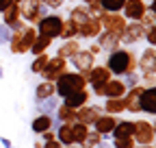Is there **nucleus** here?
I'll return each mask as SVG.
<instances>
[{"label": "nucleus", "instance_id": "393cba45", "mask_svg": "<svg viewBox=\"0 0 156 148\" xmlns=\"http://www.w3.org/2000/svg\"><path fill=\"white\" fill-rule=\"evenodd\" d=\"M113 120L111 118H98V128H100V131H108V128H113Z\"/></svg>", "mask_w": 156, "mask_h": 148}, {"label": "nucleus", "instance_id": "b1692460", "mask_svg": "<svg viewBox=\"0 0 156 148\" xmlns=\"http://www.w3.org/2000/svg\"><path fill=\"white\" fill-rule=\"evenodd\" d=\"M132 128H134V124H130V122H122L119 126H117V135H130V133H132Z\"/></svg>", "mask_w": 156, "mask_h": 148}, {"label": "nucleus", "instance_id": "7ed1b4c3", "mask_svg": "<svg viewBox=\"0 0 156 148\" xmlns=\"http://www.w3.org/2000/svg\"><path fill=\"white\" fill-rule=\"evenodd\" d=\"M63 24H65V20L61 15H44L37 22V33L48 37V39H56V37H61Z\"/></svg>", "mask_w": 156, "mask_h": 148}, {"label": "nucleus", "instance_id": "6e6552de", "mask_svg": "<svg viewBox=\"0 0 156 148\" xmlns=\"http://www.w3.org/2000/svg\"><path fill=\"white\" fill-rule=\"evenodd\" d=\"M122 11H124V17H126V20L139 22L141 17L147 13V5L143 2V0H126L124 7H122Z\"/></svg>", "mask_w": 156, "mask_h": 148}, {"label": "nucleus", "instance_id": "a878e982", "mask_svg": "<svg viewBox=\"0 0 156 148\" xmlns=\"http://www.w3.org/2000/svg\"><path fill=\"white\" fill-rule=\"evenodd\" d=\"M39 2H41L44 7H48V9H58L65 0H39Z\"/></svg>", "mask_w": 156, "mask_h": 148}, {"label": "nucleus", "instance_id": "ddd939ff", "mask_svg": "<svg viewBox=\"0 0 156 148\" xmlns=\"http://www.w3.org/2000/svg\"><path fill=\"white\" fill-rule=\"evenodd\" d=\"M95 39H98V46H100L102 50H108V52H113L115 48H119V44H122V42H119V35L106 33V31H102Z\"/></svg>", "mask_w": 156, "mask_h": 148}, {"label": "nucleus", "instance_id": "f257e3e1", "mask_svg": "<svg viewBox=\"0 0 156 148\" xmlns=\"http://www.w3.org/2000/svg\"><path fill=\"white\" fill-rule=\"evenodd\" d=\"M106 68L111 70V74H117V76H124V74H130V72H134V68H136V57H134V52H130V50H124V48H115V50L108 54Z\"/></svg>", "mask_w": 156, "mask_h": 148}, {"label": "nucleus", "instance_id": "4468645a", "mask_svg": "<svg viewBox=\"0 0 156 148\" xmlns=\"http://www.w3.org/2000/svg\"><path fill=\"white\" fill-rule=\"evenodd\" d=\"M143 111H147V113H156V85L143 89L141 94V105H139Z\"/></svg>", "mask_w": 156, "mask_h": 148}, {"label": "nucleus", "instance_id": "2f4dec72", "mask_svg": "<svg viewBox=\"0 0 156 148\" xmlns=\"http://www.w3.org/2000/svg\"><path fill=\"white\" fill-rule=\"evenodd\" d=\"M15 2H20V0H15Z\"/></svg>", "mask_w": 156, "mask_h": 148}, {"label": "nucleus", "instance_id": "c85d7f7f", "mask_svg": "<svg viewBox=\"0 0 156 148\" xmlns=\"http://www.w3.org/2000/svg\"><path fill=\"white\" fill-rule=\"evenodd\" d=\"M83 2H85V5H89V2H93V0H83Z\"/></svg>", "mask_w": 156, "mask_h": 148}, {"label": "nucleus", "instance_id": "f8f14e48", "mask_svg": "<svg viewBox=\"0 0 156 148\" xmlns=\"http://www.w3.org/2000/svg\"><path fill=\"white\" fill-rule=\"evenodd\" d=\"M139 70H141V74H156V48L150 46L141 52Z\"/></svg>", "mask_w": 156, "mask_h": 148}, {"label": "nucleus", "instance_id": "1a4fd4ad", "mask_svg": "<svg viewBox=\"0 0 156 148\" xmlns=\"http://www.w3.org/2000/svg\"><path fill=\"white\" fill-rule=\"evenodd\" d=\"M100 33H102V24H100V20L93 17V15H89L87 20L78 26V37H83V39H95Z\"/></svg>", "mask_w": 156, "mask_h": 148}, {"label": "nucleus", "instance_id": "2eb2a0df", "mask_svg": "<svg viewBox=\"0 0 156 148\" xmlns=\"http://www.w3.org/2000/svg\"><path fill=\"white\" fill-rule=\"evenodd\" d=\"M80 50V46H78V42L76 39H63V44L58 46V57H63V59H72L74 54Z\"/></svg>", "mask_w": 156, "mask_h": 148}, {"label": "nucleus", "instance_id": "a211bd4d", "mask_svg": "<svg viewBox=\"0 0 156 148\" xmlns=\"http://www.w3.org/2000/svg\"><path fill=\"white\" fill-rule=\"evenodd\" d=\"M50 42H52V39H48V37H44V35L37 33V37H35V42H33V46H30L28 52H33V54H41V52H46V50L50 48Z\"/></svg>", "mask_w": 156, "mask_h": 148}, {"label": "nucleus", "instance_id": "9b49d317", "mask_svg": "<svg viewBox=\"0 0 156 148\" xmlns=\"http://www.w3.org/2000/svg\"><path fill=\"white\" fill-rule=\"evenodd\" d=\"M143 35H145V28L141 26V22H128L122 37H119V42L122 44H136Z\"/></svg>", "mask_w": 156, "mask_h": 148}, {"label": "nucleus", "instance_id": "0eeeda50", "mask_svg": "<svg viewBox=\"0 0 156 148\" xmlns=\"http://www.w3.org/2000/svg\"><path fill=\"white\" fill-rule=\"evenodd\" d=\"M67 72V59H63V57H56L54 59H48V63H46V68H44V72H41V76H44V81H56L61 74H65Z\"/></svg>", "mask_w": 156, "mask_h": 148}, {"label": "nucleus", "instance_id": "bb28decb", "mask_svg": "<svg viewBox=\"0 0 156 148\" xmlns=\"http://www.w3.org/2000/svg\"><path fill=\"white\" fill-rule=\"evenodd\" d=\"M13 2H15V0H0V11H5V9H7V7H11Z\"/></svg>", "mask_w": 156, "mask_h": 148}, {"label": "nucleus", "instance_id": "20e7f679", "mask_svg": "<svg viewBox=\"0 0 156 148\" xmlns=\"http://www.w3.org/2000/svg\"><path fill=\"white\" fill-rule=\"evenodd\" d=\"M17 7H20V17L30 22V24H37L46 15V9L39 0H20Z\"/></svg>", "mask_w": 156, "mask_h": 148}, {"label": "nucleus", "instance_id": "f03ea898", "mask_svg": "<svg viewBox=\"0 0 156 148\" xmlns=\"http://www.w3.org/2000/svg\"><path fill=\"white\" fill-rule=\"evenodd\" d=\"M85 87H87V79H85V74H80V72H65V74H61V76L56 79V85H54L56 94L63 96V98L74 94V91L85 89Z\"/></svg>", "mask_w": 156, "mask_h": 148}, {"label": "nucleus", "instance_id": "7c9ffc66", "mask_svg": "<svg viewBox=\"0 0 156 148\" xmlns=\"http://www.w3.org/2000/svg\"><path fill=\"white\" fill-rule=\"evenodd\" d=\"M154 26H156V20H154Z\"/></svg>", "mask_w": 156, "mask_h": 148}, {"label": "nucleus", "instance_id": "5701e85b", "mask_svg": "<svg viewBox=\"0 0 156 148\" xmlns=\"http://www.w3.org/2000/svg\"><path fill=\"white\" fill-rule=\"evenodd\" d=\"M143 37H145V42H147V44H150L152 48H156V26H152V28H147Z\"/></svg>", "mask_w": 156, "mask_h": 148}, {"label": "nucleus", "instance_id": "dca6fc26", "mask_svg": "<svg viewBox=\"0 0 156 148\" xmlns=\"http://www.w3.org/2000/svg\"><path fill=\"white\" fill-rule=\"evenodd\" d=\"M35 96L37 100H46L50 96H54V83L52 81H44V83H39L37 89H35Z\"/></svg>", "mask_w": 156, "mask_h": 148}, {"label": "nucleus", "instance_id": "f3484780", "mask_svg": "<svg viewBox=\"0 0 156 148\" xmlns=\"http://www.w3.org/2000/svg\"><path fill=\"white\" fill-rule=\"evenodd\" d=\"M87 96H89V94H87L85 89L74 91V94L65 96V105H67V107H72V109H74V107H83V105L87 102Z\"/></svg>", "mask_w": 156, "mask_h": 148}, {"label": "nucleus", "instance_id": "412c9836", "mask_svg": "<svg viewBox=\"0 0 156 148\" xmlns=\"http://www.w3.org/2000/svg\"><path fill=\"white\" fill-rule=\"evenodd\" d=\"M33 128H35V131H48V128H50V118H48V116L37 118V120L33 122Z\"/></svg>", "mask_w": 156, "mask_h": 148}, {"label": "nucleus", "instance_id": "39448f33", "mask_svg": "<svg viewBox=\"0 0 156 148\" xmlns=\"http://www.w3.org/2000/svg\"><path fill=\"white\" fill-rule=\"evenodd\" d=\"M98 20H100V24H102V31L115 33V35H119V37H122V33H124V28H126V24H128V20L122 15V11H119V13L104 11Z\"/></svg>", "mask_w": 156, "mask_h": 148}, {"label": "nucleus", "instance_id": "cd10ccee", "mask_svg": "<svg viewBox=\"0 0 156 148\" xmlns=\"http://www.w3.org/2000/svg\"><path fill=\"white\" fill-rule=\"evenodd\" d=\"M147 11L156 15V0H152V2H150V7H147Z\"/></svg>", "mask_w": 156, "mask_h": 148}, {"label": "nucleus", "instance_id": "4be33fe9", "mask_svg": "<svg viewBox=\"0 0 156 148\" xmlns=\"http://www.w3.org/2000/svg\"><path fill=\"white\" fill-rule=\"evenodd\" d=\"M11 33H13V31H11L7 24H0V46H2V44H9Z\"/></svg>", "mask_w": 156, "mask_h": 148}, {"label": "nucleus", "instance_id": "423d86ee", "mask_svg": "<svg viewBox=\"0 0 156 148\" xmlns=\"http://www.w3.org/2000/svg\"><path fill=\"white\" fill-rule=\"evenodd\" d=\"M113 76L111 74V70L106 68V65H93L89 72H87V83H91V87H93V91L98 96H102V89H104V85H106V81Z\"/></svg>", "mask_w": 156, "mask_h": 148}, {"label": "nucleus", "instance_id": "aec40b11", "mask_svg": "<svg viewBox=\"0 0 156 148\" xmlns=\"http://www.w3.org/2000/svg\"><path fill=\"white\" fill-rule=\"evenodd\" d=\"M98 2L102 5V9H104V11H111V13H119L126 0H98Z\"/></svg>", "mask_w": 156, "mask_h": 148}, {"label": "nucleus", "instance_id": "c756f323", "mask_svg": "<svg viewBox=\"0 0 156 148\" xmlns=\"http://www.w3.org/2000/svg\"><path fill=\"white\" fill-rule=\"evenodd\" d=\"M2 74H5V72H2V68H0V79H2Z\"/></svg>", "mask_w": 156, "mask_h": 148}, {"label": "nucleus", "instance_id": "9d476101", "mask_svg": "<svg viewBox=\"0 0 156 148\" xmlns=\"http://www.w3.org/2000/svg\"><path fill=\"white\" fill-rule=\"evenodd\" d=\"M93 61H95V54H91L89 50H78L72 57V63H74L76 72H80V74H87L93 68Z\"/></svg>", "mask_w": 156, "mask_h": 148}, {"label": "nucleus", "instance_id": "6ab92c4d", "mask_svg": "<svg viewBox=\"0 0 156 148\" xmlns=\"http://www.w3.org/2000/svg\"><path fill=\"white\" fill-rule=\"evenodd\" d=\"M48 54L46 52H41V54H35V61L30 63V72H35V74H41L44 72V68H46V63H48Z\"/></svg>", "mask_w": 156, "mask_h": 148}]
</instances>
